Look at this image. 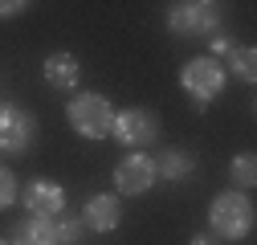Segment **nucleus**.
<instances>
[{
    "instance_id": "obj_10",
    "label": "nucleus",
    "mask_w": 257,
    "mask_h": 245,
    "mask_svg": "<svg viewBox=\"0 0 257 245\" xmlns=\"http://www.w3.org/2000/svg\"><path fill=\"white\" fill-rule=\"evenodd\" d=\"M41 74H45V82L53 90H74L82 82V66H78L74 53H49L45 66H41Z\"/></svg>"
},
{
    "instance_id": "obj_2",
    "label": "nucleus",
    "mask_w": 257,
    "mask_h": 245,
    "mask_svg": "<svg viewBox=\"0 0 257 245\" xmlns=\"http://www.w3.org/2000/svg\"><path fill=\"white\" fill-rule=\"evenodd\" d=\"M224 82H229V74H224V66L212 61L208 53H204V57H188L184 70H180V90H184V94L196 102L200 110H204L212 98H220Z\"/></svg>"
},
{
    "instance_id": "obj_4",
    "label": "nucleus",
    "mask_w": 257,
    "mask_h": 245,
    "mask_svg": "<svg viewBox=\"0 0 257 245\" xmlns=\"http://www.w3.org/2000/svg\"><path fill=\"white\" fill-rule=\"evenodd\" d=\"M168 29L176 37L216 33L220 29V5H212V0H180V5H168Z\"/></svg>"
},
{
    "instance_id": "obj_17",
    "label": "nucleus",
    "mask_w": 257,
    "mask_h": 245,
    "mask_svg": "<svg viewBox=\"0 0 257 245\" xmlns=\"http://www.w3.org/2000/svg\"><path fill=\"white\" fill-rule=\"evenodd\" d=\"M29 5L25 0H0V21H13V17H21Z\"/></svg>"
},
{
    "instance_id": "obj_14",
    "label": "nucleus",
    "mask_w": 257,
    "mask_h": 245,
    "mask_svg": "<svg viewBox=\"0 0 257 245\" xmlns=\"http://www.w3.org/2000/svg\"><path fill=\"white\" fill-rule=\"evenodd\" d=\"M229 176H233V184H237V192H249L253 184H257V156H253V151L233 156V160H229Z\"/></svg>"
},
{
    "instance_id": "obj_16",
    "label": "nucleus",
    "mask_w": 257,
    "mask_h": 245,
    "mask_svg": "<svg viewBox=\"0 0 257 245\" xmlns=\"http://www.w3.org/2000/svg\"><path fill=\"white\" fill-rule=\"evenodd\" d=\"M13 200H17V176L9 168H0V212H5Z\"/></svg>"
},
{
    "instance_id": "obj_18",
    "label": "nucleus",
    "mask_w": 257,
    "mask_h": 245,
    "mask_svg": "<svg viewBox=\"0 0 257 245\" xmlns=\"http://www.w3.org/2000/svg\"><path fill=\"white\" fill-rule=\"evenodd\" d=\"M229 53H233V41L224 37V33H216V37H212V53H208V57L216 61V57H229Z\"/></svg>"
},
{
    "instance_id": "obj_19",
    "label": "nucleus",
    "mask_w": 257,
    "mask_h": 245,
    "mask_svg": "<svg viewBox=\"0 0 257 245\" xmlns=\"http://www.w3.org/2000/svg\"><path fill=\"white\" fill-rule=\"evenodd\" d=\"M188 245H216V241H212V237H208V233H196V237H192V241H188Z\"/></svg>"
},
{
    "instance_id": "obj_5",
    "label": "nucleus",
    "mask_w": 257,
    "mask_h": 245,
    "mask_svg": "<svg viewBox=\"0 0 257 245\" xmlns=\"http://www.w3.org/2000/svg\"><path fill=\"white\" fill-rule=\"evenodd\" d=\"M110 135H114L122 147L139 151V147H147V143L159 139V118H155V110H147V106L114 110V127H110Z\"/></svg>"
},
{
    "instance_id": "obj_13",
    "label": "nucleus",
    "mask_w": 257,
    "mask_h": 245,
    "mask_svg": "<svg viewBox=\"0 0 257 245\" xmlns=\"http://www.w3.org/2000/svg\"><path fill=\"white\" fill-rule=\"evenodd\" d=\"M229 74H233L237 82H245V86L257 82V49H253V45H237V49L229 53Z\"/></svg>"
},
{
    "instance_id": "obj_6",
    "label": "nucleus",
    "mask_w": 257,
    "mask_h": 245,
    "mask_svg": "<svg viewBox=\"0 0 257 245\" xmlns=\"http://www.w3.org/2000/svg\"><path fill=\"white\" fill-rule=\"evenodd\" d=\"M33 135H37V118L25 106H13V102L0 106V151L5 156H25Z\"/></svg>"
},
{
    "instance_id": "obj_11",
    "label": "nucleus",
    "mask_w": 257,
    "mask_h": 245,
    "mask_svg": "<svg viewBox=\"0 0 257 245\" xmlns=\"http://www.w3.org/2000/svg\"><path fill=\"white\" fill-rule=\"evenodd\" d=\"M192 172H196V156L184 151V147H168L164 156L155 160V176H164V180H172V184H184Z\"/></svg>"
},
{
    "instance_id": "obj_1",
    "label": "nucleus",
    "mask_w": 257,
    "mask_h": 245,
    "mask_svg": "<svg viewBox=\"0 0 257 245\" xmlns=\"http://www.w3.org/2000/svg\"><path fill=\"white\" fill-rule=\"evenodd\" d=\"M208 225H212V233H216L220 241H241V237H249L253 225H257L253 200H249L245 192H237V188L216 192L212 204H208Z\"/></svg>"
},
{
    "instance_id": "obj_12",
    "label": "nucleus",
    "mask_w": 257,
    "mask_h": 245,
    "mask_svg": "<svg viewBox=\"0 0 257 245\" xmlns=\"http://www.w3.org/2000/svg\"><path fill=\"white\" fill-rule=\"evenodd\" d=\"M9 245H57V229H53V217H29Z\"/></svg>"
},
{
    "instance_id": "obj_7",
    "label": "nucleus",
    "mask_w": 257,
    "mask_h": 245,
    "mask_svg": "<svg viewBox=\"0 0 257 245\" xmlns=\"http://www.w3.org/2000/svg\"><path fill=\"white\" fill-rule=\"evenodd\" d=\"M151 184H155V160L143 151H126L114 168V188L122 196H143Z\"/></svg>"
},
{
    "instance_id": "obj_15",
    "label": "nucleus",
    "mask_w": 257,
    "mask_h": 245,
    "mask_svg": "<svg viewBox=\"0 0 257 245\" xmlns=\"http://www.w3.org/2000/svg\"><path fill=\"white\" fill-rule=\"evenodd\" d=\"M53 229H57V245H78V237H82L86 225H82V217H70V221L66 217H61V221L53 217Z\"/></svg>"
},
{
    "instance_id": "obj_9",
    "label": "nucleus",
    "mask_w": 257,
    "mask_h": 245,
    "mask_svg": "<svg viewBox=\"0 0 257 245\" xmlns=\"http://www.w3.org/2000/svg\"><path fill=\"white\" fill-rule=\"evenodd\" d=\"M25 204L33 217H61V208H66V188L53 180H33L25 188Z\"/></svg>"
},
{
    "instance_id": "obj_20",
    "label": "nucleus",
    "mask_w": 257,
    "mask_h": 245,
    "mask_svg": "<svg viewBox=\"0 0 257 245\" xmlns=\"http://www.w3.org/2000/svg\"><path fill=\"white\" fill-rule=\"evenodd\" d=\"M0 245H9V241H5V237H0Z\"/></svg>"
},
{
    "instance_id": "obj_8",
    "label": "nucleus",
    "mask_w": 257,
    "mask_h": 245,
    "mask_svg": "<svg viewBox=\"0 0 257 245\" xmlns=\"http://www.w3.org/2000/svg\"><path fill=\"white\" fill-rule=\"evenodd\" d=\"M82 225L94 229V233H114V229L122 225V204H118V196H110V192H94V196L86 200Z\"/></svg>"
},
{
    "instance_id": "obj_3",
    "label": "nucleus",
    "mask_w": 257,
    "mask_h": 245,
    "mask_svg": "<svg viewBox=\"0 0 257 245\" xmlns=\"http://www.w3.org/2000/svg\"><path fill=\"white\" fill-rule=\"evenodd\" d=\"M66 118L82 139H106L110 127H114V106H110L106 94H78L66 106Z\"/></svg>"
}]
</instances>
